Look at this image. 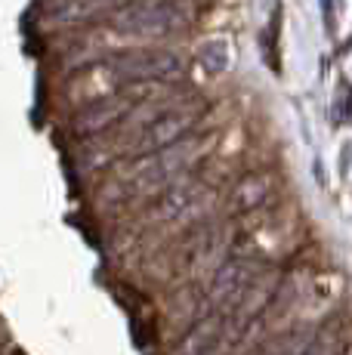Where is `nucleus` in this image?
<instances>
[{"mask_svg":"<svg viewBox=\"0 0 352 355\" xmlns=\"http://www.w3.org/2000/svg\"><path fill=\"white\" fill-rule=\"evenodd\" d=\"M188 22V10L179 0H137L121 6L112 16V28L130 37H167L182 31Z\"/></svg>","mask_w":352,"mask_h":355,"instance_id":"nucleus-1","label":"nucleus"},{"mask_svg":"<svg viewBox=\"0 0 352 355\" xmlns=\"http://www.w3.org/2000/svg\"><path fill=\"white\" fill-rule=\"evenodd\" d=\"M182 71L179 56L170 50H130L112 59L105 74L114 84H146V80H167Z\"/></svg>","mask_w":352,"mask_h":355,"instance_id":"nucleus-2","label":"nucleus"},{"mask_svg":"<svg viewBox=\"0 0 352 355\" xmlns=\"http://www.w3.org/2000/svg\"><path fill=\"white\" fill-rule=\"evenodd\" d=\"M204 152V146L195 139H179L173 146L161 148V152H152V158H146L133 170V186L137 192H155V189H164L173 176H179L182 170L188 167L198 155Z\"/></svg>","mask_w":352,"mask_h":355,"instance_id":"nucleus-3","label":"nucleus"},{"mask_svg":"<svg viewBox=\"0 0 352 355\" xmlns=\"http://www.w3.org/2000/svg\"><path fill=\"white\" fill-rule=\"evenodd\" d=\"M198 121L195 108H164L152 121H146L133 136V152H161V148L179 142Z\"/></svg>","mask_w":352,"mask_h":355,"instance_id":"nucleus-4","label":"nucleus"},{"mask_svg":"<svg viewBox=\"0 0 352 355\" xmlns=\"http://www.w3.org/2000/svg\"><path fill=\"white\" fill-rule=\"evenodd\" d=\"M127 112V99L124 96H108V99H99L93 102L87 112H80L78 118V127L80 133H96V130H103L105 124H112L114 118H121V114Z\"/></svg>","mask_w":352,"mask_h":355,"instance_id":"nucleus-5","label":"nucleus"},{"mask_svg":"<svg viewBox=\"0 0 352 355\" xmlns=\"http://www.w3.org/2000/svg\"><path fill=\"white\" fill-rule=\"evenodd\" d=\"M201 198H204L201 189H195V186H176V189H170V192L161 198L158 214L167 216V220H186L188 214H195V207H198Z\"/></svg>","mask_w":352,"mask_h":355,"instance_id":"nucleus-6","label":"nucleus"},{"mask_svg":"<svg viewBox=\"0 0 352 355\" xmlns=\"http://www.w3.org/2000/svg\"><path fill=\"white\" fill-rule=\"evenodd\" d=\"M195 59H198V65L204 68L207 74H222L232 65V44H229L226 37H207L198 44Z\"/></svg>","mask_w":352,"mask_h":355,"instance_id":"nucleus-7","label":"nucleus"},{"mask_svg":"<svg viewBox=\"0 0 352 355\" xmlns=\"http://www.w3.org/2000/svg\"><path fill=\"white\" fill-rule=\"evenodd\" d=\"M263 195H266V180H263V176H254V180H247L238 186L235 204H238V207H254V204L263 201Z\"/></svg>","mask_w":352,"mask_h":355,"instance_id":"nucleus-8","label":"nucleus"},{"mask_svg":"<svg viewBox=\"0 0 352 355\" xmlns=\"http://www.w3.org/2000/svg\"><path fill=\"white\" fill-rule=\"evenodd\" d=\"M99 3H105V6H108V3H114V0H99Z\"/></svg>","mask_w":352,"mask_h":355,"instance_id":"nucleus-9","label":"nucleus"}]
</instances>
